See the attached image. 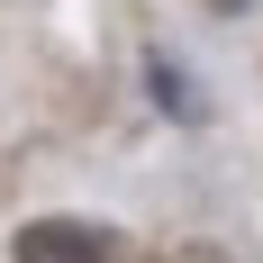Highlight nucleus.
<instances>
[{
	"label": "nucleus",
	"instance_id": "nucleus-1",
	"mask_svg": "<svg viewBox=\"0 0 263 263\" xmlns=\"http://www.w3.org/2000/svg\"><path fill=\"white\" fill-rule=\"evenodd\" d=\"M18 263H118V227L100 218H27L18 236H9Z\"/></svg>",
	"mask_w": 263,
	"mask_h": 263
},
{
	"label": "nucleus",
	"instance_id": "nucleus-2",
	"mask_svg": "<svg viewBox=\"0 0 263 263\" xmlns=\"http://www.w3.org/2000/svg\"><path fill=\"white\" fill-rule=\"evenodd\" d=\"M145 91H155V109H173L182 127H200V118H209V100L191 91V73L173 64V54H145Z\"/></svg>",
	"mask_w": 263,
	"mask_h": 263
},
{
	"label": "nucleus",
	"instance_id": "nucleus-3",
	"mask_svg": "<svg viewBox=\"0 0 263 263\" xmlns=\"http://www.w3.org/2000/svg\"><path fill=\"white\" fill-rule=\"evenodd\" d=\"M155 263H236V254H227V245H163Z\"/></svg>",
	"mask_w": 263,
	"mask_h": 263
},
{
	"label": "nucleus",
	"instance_id": "nucleus-4",
	"mask_svg": "<svg viewBox=\"0 0 263 263\" xmlns=\"http://www.w3.org/2000/svg\"><path fill=\"white\" fill-rule=\"evenodd\" d=\"M209 9H218V18H245V9H254V0H209Z\"/></svg>",
	"mask_w": 263,
	"mask_h": 263
}]
</instances>
